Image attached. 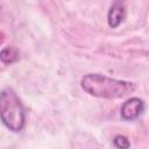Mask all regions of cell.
Returning a JSON list of instances; mask_svg holds the SVG:
<instances>
[{
  "mask_svg": "<svg viewBox=\"0 0 149 149\" xmlns=\"http://www.w3.org/2000/svg\"><path fill=\"white\" fill-rule=\"evenodd\" d=\"M113 144L118 149H129V147H130L129 140L123 135H116L113 140Z\"/></svg>",
  "mask_w": 149,
  "mask_h": 149,
  "instance_id": "6",
  "label": "cell"
},
{
  "mask_svg": "<svg viewBox=\"0 0 149 149\" xmlns=\"http://www.w3.org/2000/svg\"><path fill=\"white\" fill-rule=\"evenodd\" d=\"M81 88L90 95L104 99H120L135 91V84L109 78L100 73L85 74L80 80Z\"/></svg>",
  "mask_w": 149,
  "mask_h": 149,
  "instance_id": "1",
  "label": "cell"
},
{
  "mask_svg": "<svg viewBox=\"0 0 149 149\" xmlns=\"http://www.w3.org/2000/svg\"><path fill=\"white\" fill-rule=\"evenodd\" d=\"M19 59V51L13 47H7L0 51V61L5 64H12Z\"/></svg>",
  "mask_w": 149,
  "mask_h": 149,
  "instance_id": "5",
  "label": "cell"
},
{
  "mask_svg": "<svg viewBox=\"0 0 149 149\" xmlns=\"http://www.w3.org/2000/svg\"><path fill=\"white\" fill-rule=\"evenodd\" d=\"M144 101L140 98H129L121 106V118L125 121H133L144 112Z\"/></svg>",
  "mask_w": 149,
  "mask_h": 149,
  "instance_id": "3",
  "label": "cell"
},
{
  "mask_svg": "<svg viewBox=\"0 0 149 149\" xmlns=\"http://www.w3.org/2000/svg\"><path fill=\"white\" fill-rule=\"evenodd\" d=\"M0 120L5 127L14 133L24 128L26 113L16 93L10 88L0 92Z\"/></svg>",
  "mask_w": 149,
  "mask_h": 149,
  "instance_id": "2",
  "label": "cell"
},
{
  "mask_svg": "<svg viewBox=\"0 0 149 149\" xmlns=\"http://www.w3.org/2000/svg\"><path fill=\"white\" fill-rule=\"evenodd\" d=\"M126 17V8L122 2L114 1L107 14V22L111 28H118Z\"/></svg>",
  "mask_w": 149,
  "mask_h": 149,
  "instance_id": "4",
  "label": "cell"
}]
</instances>
